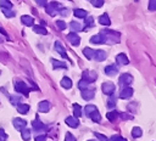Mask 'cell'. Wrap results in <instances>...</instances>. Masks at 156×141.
<instances>
[{
    "label": "cell",
    "mask_w": 156,
    "mask_h": 141,
    "mask_svg": "<svg viewBox=\"0 0 156 141\" xmlns=\"http://www.w3.org/2000/svg\"><path fill=\"white\" fill-rule=\"evenodd\" d=\"M104 38H105V43H110V44H113V43H118L119 40V34L117 32H113V30H101Z\"/></svg>",
    "instance_id": "1"
},
{
    "label": "cell",
    "mask_w": 156,
    "mask_h": 141,
    "mask_svg": "<svg viewBox=\"0 0 156 141\" xmlns=\"http://www.w3.org/2000/svg\"><path fill=\"white\" fill-rule=\"evenodd\" d=\"M13 85H15L16 91H18L20 94H23L24 96H28L29 91L32 90V89H30L24 81H22V80H16V81L13 83Z\"/></svg>",
    "instance_id": "2"
},
{
    "label": "cell",
    "mask_w": 156,
    "mask_h": 141,
    "mask_svg": "<svg viewBox=\"0 0 156 141\" xmlns=\"http://www.w3.org/2000/svg\"><path fill=\"white\" fill-rule=\"evenodd\" d=\"M45 9H46V12H48L50 16H55V15L62 9V6H61L58 2L51 1L49 5H45Z\"/></svg>",
    "instance_id": "3"
},
{
    "label": "cell",
    "mask_w": 156,
    "mask_h": 141,
    "mask_svg": "<svg viewBox=\"0 0 156 141\" xmlns=\"http://www.w3.org/2000/svg\"><path fill=\"white\" fill-rule=\"evenodd\" d=\"M96 78H98V74H96V72H94V70L88 69V70H84V72H83V79H84L85 81H88V83L95 81Z\"/></svg>",
    "instance_id": "4"
},
{
    "label": "cell",
    "mask_w": 156,
    "mask_h": 141,
    "mask_svg": "<svg viewBox=\"0 0 156 141\" xmlns=\"http://www.w3.org/2000/svg\"><path fill=\"white\" fill-rule=\"evenodd\" d=\"M101 88H102L104 94H107V95H112V94L115 92V90H116L115 84L111 83V81H106V83H104V84L101 85Z\"/></svg>",
    "instance_id": "5"
},
{
    "label": "cell",
    "mask_w": 156,
    "mask_h": 141,
    "mask_svg": "<svg viewBox=\"0 0 156 141\" xmlns=\"http://www.w3.org/2000/svg\"><path fill=\"white\" fill-rule=\"evenodd\" d=\"M133 81V77L130 75V74H128V73H123L121 77H119V84H122V85H129L130 83Z\"/></svg>",
    "instance_id": "6"
},
{
    "label": "cell",
    "mask_w": 156,
    "mask_h": 141,
    "mask_svg": "<svg viewBox=\"0 0 156 141\" xmlns=\"http://www.w3.org/2000/svg\"><path fill=\"white\" fill-rule=\"evenodd\" d=\"M67 39H68V41H69L72 45H79V43H80L79 35H78L77 33H73V32H71V33L67 35Z\"/></svg>",
    "instance_id": "7"
},
{
    "label": "cell",
    "mask_w": 156,
    "mask_h": 141,
    "mask_svg": "<svg viewBox=\"0 0 156 141\" xmlns=\"http://www.w3.org/2000/svg\"><path fill=\"white\" fill-rule=\"evenodd\" d=\"M12 123H13L15 129H17V130H22V129H24L26 125H27V122H26L24 119H21V118H15Z\"/></svg>",
    "instance_id": "8"
},
{
    "label": "cell",
    "mask_w": 156,
    "mask_h": 141,
    "mask_svg": "<svg viewBox=\"0 0 156 141\" xmlns=\"http://www.w3.org/2000/svg\"><path fill=\"white\" fill-rule=\"evenodd\" d=\"M133 95V89L129 88V86H126L121 90V94H119V97L121 98H129L130 96Z\"/></svg>",
    "instance_id": "9"
},
{
    "label": "cell",
    "mask_w": 156,
    "mask_h": 141,
    "mask_svg": "<svg viewBox=\"0 0 156 141\" xmlns=\"http://www.w3.org/2000/svg\"><path fill=\"white\" fill-rule=\"evenodd\" d=\"M90 43H93V44H102V43H105V38H104L102 33H99V34L93 35L90 38Z\"/></svg>",
    "instance_id": "10"
},
{
    "label": "cell",
    "mask_w": 156,
    "mask_h": 141,
    "mask_svg": "<svg viewBox=\"0 0 156 141\" xmlns=\"http://www.w3.org/2000/svg\"><path fill=\"white\" fill-rule=\"evenodd\" d=\"M94 95H95V91L93 89H84V90H82V97L84 100H91L94 97Z\"/></svg>",
    "instance_id": "11"
},
{
    "label": "cell",
    "mask_w": 156,
    "mask_h": 141,
    "mask_svg": "<svg viewBox=\"0 0 156 141\" xmlns=\"http://www.w3.org/2000/svg\"><path fill=\"white\" fill-rule=\"evenodd\" d=\"M50 107H51V105H50L48 101H41V102H39V105H38L39 112H43V113L49 112V111H50Z\"/></svg>",
    "instance_id": "12"
},
{
    "label": "cell",
    "mask_w": 156,
    "mask_h": 141,
    "mask_svg": "<svg viewBox=\"0 0 156 141\" xmlns=\"http://www.w3.org/2000/svg\"><path fill=\"white\" fill-rule=\"evenodd\" d=\"M65 122H66V124H67L68 126H71V128H76V126H78V124H79V120H78V118H76V117H67Z\"/></svg>",
    "instance_id": "13"
},
{
    "label": "cell",
    "mask_w": 156,
    "mask_h": 141,
    "mask_svg": "<svg viewBox=\"0 0 156 141\" xmlns=\"http://www.w3.org/2000/svg\"><path fill=\"white\" fill-rule=\"evenodd\" d=\"M69 28H71V30H72L73 33H76V32H80V30H82L84 27H83V24H82V23L72 21V22L69 23Z\"/></svg>",
    "instance_id": "14"
},
{
    "label": "cell",
    "mask_w": 156,
    "mask_h": 141,
    "mask_svg": "<svg viewBox=\"0 0 156 141\" xmlns=\"http://www.w3.org/2000/svg\"><path fill=\"white\" fill-rule=\"evenodd\" d=\"M55 50H56L63 58H68V56H67V53H66V51H65V49H63V46L61 45L60 41H56V43H55Z\"/></svg>",
    "instance_id": "15"
},
{
    "label": "cell",
    "mask_w": 156,
    "mask_h": 141,
    "mask_svg": "<svg viewBox=\"0 0 156 141\" xmlns=\"http://www.w3.org/2000/svg\"><path fill=\"white\" fill-rule=\"evenodd\" d=\"M117 72H118V68H117L115 64L107 66V67L105 68V73H106L107 75H110V77H113V75H116V74H117Z\"/></svg>",
    "instance_id": "16"
},
{
    "label": "cell",
    "mask_w": 156,
    "mask_h": 141,
    "mask_svg": "<svg viewBox=\"0 0 156 141\" xmlns=\"http://www.w3.org/2000/svg\"><path fill=\"white\" fill-rule=\"evenodd\" d=\"M107 57V53L104 51V50H98V51H95V55H94V58L96 60V61H99V62H101V61H104L105 58Z\"/></svg>",
    "instance_id": "17"
},
{
    "label": "cell",
    "mask_w": 156,
    "mask_h": 141,
    "mask_svg": "<svg viewBox=\"0 0 156 141\" xmlns=\"http://www.w3.org/2000/svg\"><path fill=\"white\" fill-rule=\"evenodd\" d=\"M116 61H117V63L118 64H121V66H124V64H127L129 61H128V57L124 55V53H118L117 56H116Z\"/></svg>",
    "instance_id": "18"
},
{
    "label": "cell",
    "mask_w": 156,
    "mask_h": 141,
    "mask_svg": "<svg viewBox=\"0 0 156 141\" xmlns=\"http://www.w3.org/2000/svg\"><path fill=\"white\" fill-rule=\"evenodd\" d=\"M16 107H17V112L21 114H26L29 111V105H26V103H18Z\"/></svg>",
    "instance_id": "19"
},
{
    "label": "cell",
    "mask_w": 156,
    "mask_h": 141,
    "mask_svg": "<svg viewBox=\"0 0 156 141\" xmlns=\"http://www.w3.org/2000/svg\"><path fill=\"white\" fill-rule=\"evenodd\" d=\"M32 126H33L34 130H44V129H45V125H44L38 118L32 122Z\"/></svg>",
    "instance_id": "20"
},
{
    "label": "cell",
    "mask_w": 156,
    "mask_h": 141,
    "mask_svg": "<svg viewBox=\"0 0 156 141\" xmlns=\"http://www.w3.org/2000/svg\"><path fill=\"white\" fill-rule=\"evenodd\" d=\"M21 21H22V23L26 24V26H33V24H34V19H33V17L27 16V15H23V16L21 17Z\"/></svg>",
    "instance_id": "21"
},
{
    "label": "cell",
    "mask_w": 156,
    "mask_h": 141,
    "mask_svg": "<svg viewBox=\"0 0 156 141\" xmlns=\"http://www.w3.org/2000/svg\"><path fill=\"white\" fill-rule=\"evenodd\" d=\"M61 86L65 89H71L72 88V80L68 77H63L61 80Z\"/></svg>",
    "instance_id": "22"
},
{
    "label": "cell",
    "mask_w": 156,
    "mask_h": 141,
    "mask_svg": "<svg viewBox=\"0 0 156 141\" xmlns=\"http://www.w3.org/2000/svg\"><path fill=\"white\" fill-rule=\"evenodd\" d=\"M73 15L76 17H78V18H85L87 17V11L83 10V9H76L73 11Z\"/></svg>",
    "instance_id": "23"
},
{
    "label": "cell",
    "mask_w": 156,
    "mask_h": 141,
    "mask_svg": "<svg viewBox=\"0 0 156 141\" xmlns=\"http://www.w3.org/2000/svg\"><path fill=\"white\" fill-rule=\"evenodd\" d=\"M83 53H84V56H85L87 58L91 60V58H94V55H95V50H93V49H90V47H85V49L83 50Z\"/></svg>",
    "instance_id": "24"
},
{
    "label": "cell",
    "mask_w": 156,
    "mask_h": 141,
    "mask_svg": "<svg viewBox=\"0 0 156 141\" xmlns=\"http://www.w3.org/2000/svg\"><path fill=\"white\" fill-rule=\"evenodd\" d=\"M51 63H52L54 69H56V68H66V67H67L66 63H63V62H61V61H57V60H55V58L51 60Z\"/></svg>",
    "instance_id": "25"
},
{
    "label": "cell",
    "mask_w": 156,
    "mask_h": 141,
    "mask_svg": "<svg viewBox=\"0 0 156 141\" xmlns=\"http://www.w3.org/2000/svg\"><path fill=\"white\" fill-rule=\"evenodd\" d=\"M99 22L101 23V24H104V26H108L111 22H110V18H108V16H107V13H104V15H101L100 17H99Z\"/></svg>",
    "instance_id": "26"
},
{
    "label": "cell",
    "mask_w": 156,
    "mask_h": 141,
    "mask_svg": "<svg viewBox=\"0 0 156 141\" xmlns=\"http://www.w3.org/2000/svg\"><path fill=\"white\" fill-rule=\"evenodd\" d=\"M73 113L76 118H79L82 115V107L78 103H73Z\"/></svg>",
    "instance_id": "27"
},
{
    "label": "cell",
    "mask_w": 156,
    "mask_h": 141,
    "mask_svg": "<svg viewBox=\"0 0 156 141\" xmlns=\"http://www.w3.org/2000/svg\"><path fill=\"white\" fill-rule=\"evenodd\" d=\"M106 117H107V119H108L110 122H115V120L117 119V117H118V113H117L116 111H111V112H107Z\"/></svg>",
    "instance_id": "28"
},
{
    "label": "cell",
    "mask_w": 156,
    "mask_h": 141,
    "mask_svg": "<svg viewBox=\"0 0 156 141\" xmlns=\"http://www.w3.org/2000/svg\"><path fill=\"white\" fill-rule=\"evenodd\" d=\"M21 135H22V139L23 140H26V141H28L29 139H30V131H29V129H22L21 130Z\"/></svg>",
    "instance_id": "29"
},
{
    "label": "cell",
    "mask_w": 156,
    "mask_h": 141,
    "mask_svg": "<svg viewBox=\"0 0 156 141\" xmlns=\"http://www.w3.org/2000/svg\"><path fill=\"white\" fill-rule=\"evenodd\" d=\"M33 30H34L35 33H38V34H44V35L48 33L46 29H45L43 26H34V27H33Z\"/></svg>",
    "instance_id": "30"
},
{
    "label": "cell",
    "mask_w": 156,
    "mask_h": 141,
    "mask_svg": "<svg viewBox=\"0 0 156 141\" xmlns=\"http://www.w3.org/2000/svg\"><path fill=\"white\" fill-rule=\"evenodd\" d=\"M91 119H93V122H95V123H99L100 122V119H101V117H100V113L98 112V109L96 111H94L90 115H89Z\"/></svg>",
    "instance_id": "31"
},
{
    "label": "cell",
    "mask_w": 156,
    "mask_h": 141,
    "mask_svg": "<svg viewBox=\"0 0 156 141\" xmlns=\"http://www.w3.org/2000/svg\"><path fill=\"white\" fill-rule=\"evenodd\" d=\"M143 135V131H141V129L140 128H133V130H132V136L133 137H140Z\"/></svg>",
    "instance_id": "32"
},
{
    "label": "cell",
    "mask_w": 156,
    "mask_h": 141,
    "mask_svg": "<svg viewBox=\"0 0 156 141\" xmlns=\"http://www.w3.org/2000/svg\"><path fill=\"white\" fill-rule=\"evenodd\" d=\"M0 6L1 9H11L12 2H10V0H0Z\"/></svg>",
    "instance_id": "33"
},
{
    "label": "cell",
    "mask_w": 156,
    "mask_h": 141,
    "mask_svg": "<svg viewBox=\"0 0 156 141\" xmlns=\"http://www.w3.org/2000/svg\"><path fill=\"white\" fill-rule=\"evenodd\" d=\"M2 13L7 17V18H11V17H15V15H16V12H13V11H11V9H2Z\"/></svg>",
    "instance_id": "34"
},
{
    "label": "cell",
    "mask_w": 156,
    "mask_h": 141,
    "mask_svg": "<svg viewBox=\"0 0 156 141\" xmlns=\"http://www.w3.org/2000/svg\"><path fill=\"white\" fill-rule=\"evenodd\" d=\"M94 111H96V107H95L94 105H88V106L85 107V113H87L88 117H89Z\"/></svg>",
    "instance_id": "35"
},
{
    "label": "cell",
    "mask_w": 156,
    "mask_h": 141,
    "mask_svg": "<svg viewBox=\"0 0 156 141\" xmlns=\"http://www.w3.org/2000/svg\"><path fill=\"white\" fill-rule=\"evenodd\" d=\"M10 102L12 103V105H15V106H17L20 102H21V97L20 96H10Z\"/></svg>",
    "instance_id": "36"
},
{
    "label": "cell",
    "mask_w": 156,
    "mask_h": 141,
    "mask_svg": "<svg viewBox=\"0 0 156 141\" xmlns=\"http://www.w3.org/2000/svg\"><path fill=\"white\" fill-rule=\"evenodd\" d=\"M88 81H85L84 79H82V80H79V83H78V88L80 89V90H84V89H88Z\"/></svg>",
    "instance_id": "37"
},
{
    "label": "cell",
    "mask_w": 156,
    "mask_h": 141,
    "mask_svg": "<svg viewBox=\"0 0 156 141\" xmlns=\"http://www.w3.org/2000/svg\"><path fill=\"white\" fill-rule=\"evenodd\" d=\"M91 5L94 7H101L104 5V0H91Z\"/></svg>",
    "instance_id": "38"
},
{
    "label": "cell",
    "mask_w": 156,
    "mask_h": 141,
    "mask_svg": "<svg viewBox=\"0 0 156 141\" xmlns=\"http://www.w3.org/2000/svg\"><path fill=\"white\" fill-rule=\"evenodd\" d=\"M85 26L87 27H93L94 26V18L91 16H89L88 18H85Z\"/></svg>",
    "instance_id": "39"
},
{
    "label": "cell",
    "mask_w": 156,
    "mask_h": 141,
    "mask_svg": "<svg viewBox=\"0 0 156 141\" xmlns=\"http://www.w3.org/2000/svg\"><path fill=\"white\" fill-rule=\"evenodd\" d=\"M56 26H57L58 29H61V30L66 29V27H67V24H66L63 21H56Z\"/></svg>",
    "instance_id": "40"
},
{
    "label": "cell",
    "mask_w": 156,
    "mask_h": 141,
    "mask_svg": "<svg viewBox=\"0 0 156 141\" xmlns=\"http://www.w3.org/2000/svg\"><path fill=\"white\" fill-rule=\"evenodd\" d=\"M7 140V134L4 131V129H0V141H6Z\"/></svg>",
    "instance_id": "41"
},
{
    "label": "cell",
    "mask_w": 156,
    "mask_h": 141,
    "mask_svg": "<svg viewBox=\"0 0 156 141\" xmlns=\"http://www.w3.org/2000/svg\"><path fill=\"white\" fill-rule=\"evenodd\" d=\"M149 10L150 11H155L156 10V0H150V2H149Z\"/></svg>",
    "instance_id": "42"
},
{
    "label": "cell",
    "mask_w": 156,
    "mask_h": 141,
    "mask_svg": "<svg viewBox=\"0 0 156 141\" xmlns=\"http://www.w3.org/2000/svg\"><path fill=\"white\" fill-rule=\"evenodd\" d=\"M95 136L99 139V141H108V139L105 136V135H102V134H99V132H95Z\"/></svg>",
    "instance_id": "43"
},
{
    "label": "cell",
    "mask_w": 156,
    "mask_h": 141,
    "mask_svg": "<svg viewBox=\"0 0 156 141\" xmlns=\"http://www.w3.org/2000/svg\"><path fill=\"white\" fill-rule=\"evenodd\" d=\"M111 141H127V139H123V137L119 136V135H113V136L111 137Z\"/></svg>",
    "instance_id": "44"
},
{
    "label": "cell",
    "mask_w": 156,
    "mask_h": 141,
    "mask_svg": "<svg viewBox=\"0 0 156 141\" xmlns=\"http://www.w3.org/2000/svg\"><path fill=\"white\" fill-rule=\"evenodd\" d=\"M65 141H77V140H76V137H74L71 132H67V134H66V139H65Z\"/></svg>",
    "instance_id": "45"
},
{
    "label": "cell",
    "mask_w": 156,
    "mask_h": 141,
    "mask_svg": "<svg viewBox=\"0 0 156 141\" xmlns=\"http://www.w3.org/2000/svg\"><path fill=\"white\" fill-rule=\"evenodd\" d=\"M115 103H116V98H113V97H111L108 101H107V107H110V108H112V107H115Z\"/></svg>",
    "instance_id": "46"
},
{
    "label": "cell",
    "mask_w": 156,
    "mask_h": 141,
    "mask_svg": "<svg viewBox=\"0 0 156 141\" xmlns=\"http://www.w3.org/2000/svg\"><path fill=\"white\" fill-rule=\"evenodd\" d=\"M34 141H46V136L45 135H39L34 139Z\"/></svg>",
    "instance_id": "47"
},
{
    "label": "cell",
    "mask_w": 156,
    "mask_h": 141,
    "mask_svg": "<svg viewBox=\"0 0 156 141\" xmlns=\"http://www.w3.org/2000/svg\"><path fill=\"white\" fill-rule=\"evenodd\" d=\"M119 115H121L123 119H126V120H127V119H132V118H133L130 114H127V113H121Z\"/></svg>",
    "instance_id": "48"
},
{
    "label": "cell",
    "mask_w": 156,
    "mask_h": 141,
    "mask_svg": "<svg viewBox=\"0 0 156 141\" xmlns=\"http://www.w3.org/2000/svg\"><path fill=\"white\" fill-rule=\"evenodd\" d=\"M35 1H37V4H38L39 6H45L46 2H48L46 0H35Z\"/></svg>",
    "instance_id": "49"
},
{
    "label": "cell",
    "mask_w": 156,
    "mask_h": 141,
    "mask_svg": "<svg viewBox=\"0 0 156 141\" xmlns=\"http://www.w3.org/2000/svg\"><path fill=\"white\" fill-rule=\"evenodd\" d=\"M60 13H61L62 16H67V15H68V10H67V9H61V10H60Z\"/></svg>",
    "instance_id": "50"
},
{
    "label": "cell",
    "mask_w": 156,
    "mask_h": 141,
    "mask_svg": "<svg viewBox=\"0 0 156 141\" xmlns=\"http://www.w3.org/2000/svg\"><path fill=\"white\" fill-rule=\"evenodd\" d=\"M0 33H1V34H4V35H7V34H6V32H5V29H2L1 27H0Z\"/></svg>",
    "instance_id": "51"
},
{
    "label": "cell",
    "mask_w": 156,
    "mask_h": 141,
    "mask_svg": "<svg viewBox=\"0 0 156 141\" xmlns=\"http://www.w3.org/2000/svg\"><path fill=\"white\" fill-rule=\"evenodd\" d=\"M90 141H93V140H90Z\"/></svg>",
    "instance_id": "52"
}]
</instances>
